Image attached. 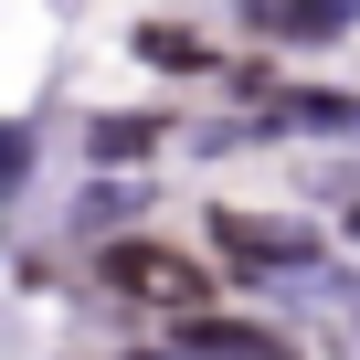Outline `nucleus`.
Returning <instances> with one entry per match:
<instances>
[{
    "label": "nucleus",
    "mask_w": 360,
    "mask_h": 360,
    "mask_svg": "<svg viewBox=\"0 0 360 360\" xmlns=\"http://www.w3.org/2000/svg\"><path fill=\"white\" fill-rule=\"evenodd\" d=\"M96 286L117 307H148V318H202V307H223V265L191 255V244H159V233L96 244Z\"/></svg>",
    "instance_id": "f257e3e1"
},
{
    "label": "nucleus",
    "mask_w": 360,
    "mask_h": 360,
    "mask_svg": "<svg viewBox=\"0 0 360 360\" xmlns=\"http://www.w3.org/2000/svg\"><path fill=\"white\" fill-rule=\"evenodd\" d=\"M202 244H212L244 286H276V276H297V286H307V276L328 265V233H318V223H297V212H276V223H265V212H244V202H223V212L202 223Z\"/></svg>",
    "instance_id": "f03ea898"
},
{
    "label": "nucleus",
    "mask_w": 360,
    "mask_h": 360,
    "mask_svg": "<svg viewBox=\"0 0 360 360\" xmlns=\"http://www.w3.org/2000/svg\"><path fill=\"white\" fill-rule=\"evenodd\" d=\"M159 349L169 360H286V328L276 318H244V307H202V318H169Z\"/></svg>",
    "instance_id": "7ed1b4c3"
},
{
    "label": "nucleus",
    "mask_w": 360,
    "mask_h": 360,
    "mask_svg": "<svg viewBox=\"0 0 360 360\" xmlns=\"http://www.w3.org/2000/svg\"><path fill=\"white\" fill-rule=\"evenodd\" d=\"M233 22L255 43H297V53H328L360 32V0H233Z\"/></svg>",
    "instance_id": "20e7f679"
},
{
    "label": "nucleus",
    "mask_w": 360,
    "mask_h": 360,
    "mask_svg": "<svg viewBox=\"0 0 360 360\" xmlns=\"http://www.w3.org/2000/svg\"><path fill=\"white\" fill-rule=\"evenodd\" d=\"M276 138H339V148H360V96L349 85H297V75H276V96L255 106Z\"/></svg>",
    "instance_id": "39448f33"
},
{
    "label": "nucleus",
    "mask_w": 360,
    "mask_h": 360,
    "mask_svg": "<svg viewBox=\"0 0 360 360\" xmlns=\"http://www.w3.org/2000/svg\"><path fill=\"white\" fill-rule=\"evenodd\" d=\"M169 148V117L159 106H96L85 117V169H148Z\"/></svg>",
    "instance_id": "423d86ee"
},
{
    "label": "nucleus",
    "mask_w": 360,
    "mask_h": 360,
    "mask_svg": "<svg viewBox=\"0 0 360 360\" xmlns=\"http://www.w3.org/2000/svg\"><path fill=\"white\" fill-rule=\"evenodd\" d=\"M138 212H148V180L138 169H96L85 191H75V244H117Z\"/></svg>",
    "instance_id": "0eeeda50"
},
{
    "label": "nucleus",
    "mask_w": 360,
    "mask_h": 360,
    "mask_svg": "<svg viewBox=\"0 0 360 360\" xmlns=\"http://www.w3.org/2000/svg\"><path fill=\"white\" fill-rule=\"evenodd\" d=\"M127 53H138L148 75H191V85H202V75H223V53L202 43V22H169V11H159V22H138V32H127Z\"/></svg>",
    "instance_id": "6e6552de"
},
{
    "label": "nucleus",
    "mask_w": 360,
    "mask_h": 360,
    "mask_svg": "<svg viewBox=\"0 0 360 360\" xmlns=\"http://www.w3.org/2000/svg\"><path fill=\"white\" fill-rule=\"evenodd\" d=\"M32 169H43V138H32L22 117H0V202H22V191H32Z\"/></svg>",
    "instance_id": "1a4fd4ad"
},
{
    "label": "nucleus",
    "mask_w": 360,
    "mask_h": 360,
    "mask_svg": "<svg viewBox=\"0 0 360 360\" xmlns=\"http://www.w3.org/2000/svg\"><path fill=\"white\" fill-rule=\"evenodd\" d=\"M339 244H349V255H360V202H349V212H339Z\"/></svg>",
    "instance_id": "9d476101"
},
{
    "label": "nucleus",
    "mask_w": 360,
    "mask_h": 360,
    "mask_svg": "<svg viewBox=\"0 0 360 360\" xmlns=\"http://www.w3.org/2000/svg\"><path fill=\"white\" fill-rule=\"evenodd\" d=\"M349 339H360V307H349Z\"/></svg>",
    "instance_id": "9b49d317"
},
{
    "label": "nucleus",
    "mask_w": 360,
    "mask_h": 360,
    "mask_svg": "<svg viewBox=\"0 0 360 360\" xmlns=\"http://www.w3.org/2000/svg\"><path fill=\"white\" fill-rule=\"evenodd\" d=\"M286 360H297V349H286Z\"/></svg>",
    "instance_id": "f8f14e48"
}]
</instances>
